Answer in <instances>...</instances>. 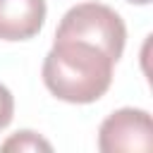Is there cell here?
Segmentation results:
<instances>
[{"instance_id": "cell-3", "label": "cell", "mask_w": 153, "mask_h": 153, "mask_svg": "<svg viewBox=\"0 0 153 153\" xmlns=\"http://www.w3.org/2000/svg\"><path fill=\"white\" fill-rule=\"evenodd\" d=\"M98 148L103 153H146L153 148L151 112L141 108H120L98 127Z\"/></svg>"}, {"instance_id": "cell-7", "label": "cell", "mask_w": 153, "mask_h": 153, "mask_svg": "<svg viewBox=\"0 0 153 153\" xmlns=\"http://www.w3.org/2000/svg\"><path fill=\"white\" fill-rule=\"evenodd\" d=\"M124 2H131V5H148L151 0H124Z\"/></svg>"}, {"instance_id": "cell-6", "label": "cell", "mask_w": 153, "mask_h": 153, "mask_svg": "<svg viewBox=\"0 0 153 153\" xmlns=\"http://www.w3.org/2000/svg\"><path fill=\"white\" fill-rule=\"evenodd\" d=\"M12 117H14V96L5 84H0V131L10 127Z\"/></svg>"}, {"instance_id": "cell-4", "label": "cell", "mask_w": 153, "mask_h": 153, "mask_svg": "<svg viewBox=\"0 0 153 153\" xmlns=\"http://www.w3.org/2000/svg\"><path fill=\"white\" fill-rule=\"evenodd\" d=\"M45 0H0V41H29L45 24Z\"/></svg>"}, {"instance_id": "cell-2", "label": "cell", "mask_w": 153, "mask_h": 153, "mask_svg": "<svg viewBox=\"0 0 153 153\" xmlns=\"http://www.w3.org/2000/svg\"><path fill=\"white\" fill-rule=\"evenodd\" d=\"M55 38H79V41L93 43L112 62H117L124 53L127 26L120 12H115L103 2L91 0V2L74 5L62 14L55 29Z\"/></svg>"}, {"instance_id": "cell-1", "label": "cell", "mask_w": 153, "mask_h": 153, "mask_svg": "<svg viewBox=\"0 0 153 153\" xmlns=\"http://www.w3.org/2000/svg\"><path fill=\"white\" fill-rule=\"evenodd\" d=\"M112 69L115 62L98 45L79 38H55L43 57L41 76L57 100L88 105L108 93Z\"/></svg>"}, {"instance_id": "cell-5", "label": "cell", "mask_w": 153, "mask_h": 153, "mask_svg": "<svg viewBox=\"0 0 153 153\" xmlns=\"http://www.w3.org/2000/svg\"><path fill=\"white\" fill-rule=\"evenodd\" d=\"M2 151H53V143L45 141L41 134L31 131V129H22V131H14L10 139H5L0 143Z\"/></svg>"}]
</instances>
